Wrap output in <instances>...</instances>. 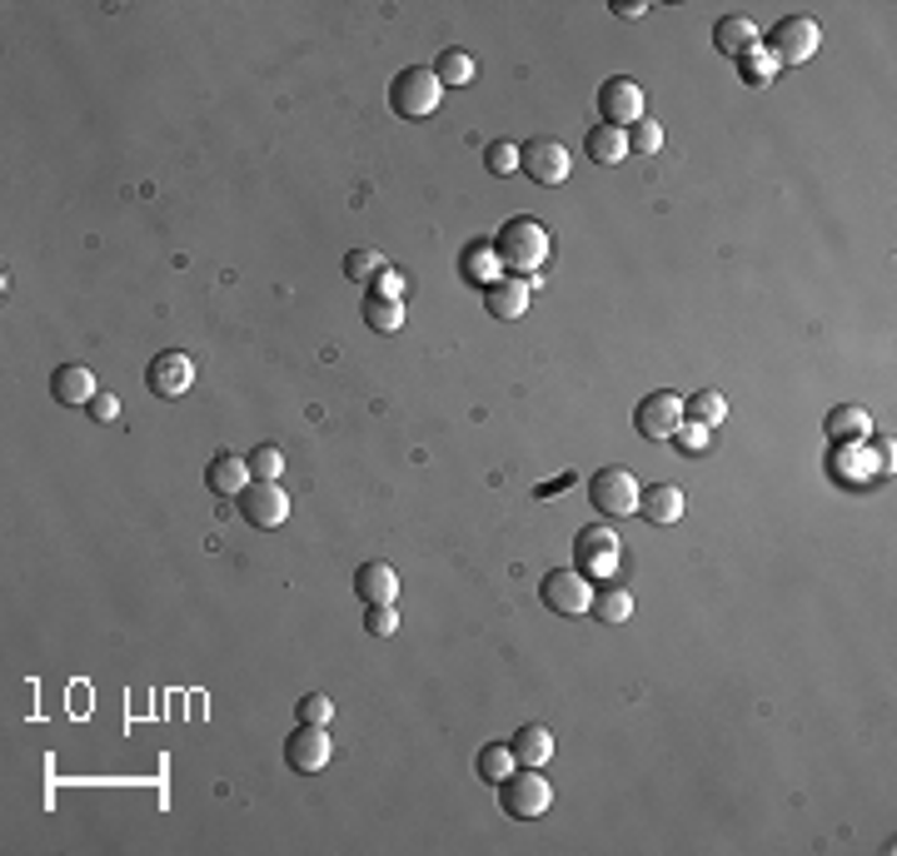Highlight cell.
Wrapping results in <instances>:
<instances>
[{"instance_id": "obj_29", "label": "cell", "mask_w": 897, "mask_h": 856, "mask_svg": "<svg viewBox=\"0 0 897 856\" xmlns=\"http://www.w3.org/2000/svg\"><path fill=\"white\" fill-rule=\"evenodd\" d=\"M659 154L663 150V125H659V120H649V115H643V120H634V125H628V154Z\"/></svg>"}, {"instance_id": "obj_35", "label": "cell", "mask_w": 897, "mask_h": 856, "mask_svg": "<svg viewBox=\"0 0 897 856\" xmlns=\"http://www.w3.org/2000/svg\"><path fill=\"white\" fill-rule=\"evenodd\" d=\"M365 628L374 637H390L394 628H400V612H394V603H365Z\"/></svg>"}, {"instance_id": "obj_22", "label": "cell", "mask_w": 897, "mask_h": 856, "mask_svg": "<svg viewBox=\"0 0 897 856\" xmlns=\"http://www.w3.org/2000/svg\"><path fill=\"white\" fill-rule=\"evenodd\" d=\"M583 150H589L593 164H618V160H628V135L618 125H593L583 135Z\"/></svg>"}, {"instance_id": "obj_2", "label": "cell", "mask_w": 897, "mask_h": 856, "mask_svg": "<svg viewBox=\"0 0 897 856\" xmlns=\"http://www.w3.org/2000/svg\"><path fill=\"white\" fill-rule=\"evenodd\" d=\"M499 807L514 821H533L554 807V786L539 777V767H514V772L499 782Z\"/></svg>"}, {"instance_id": "obj_11", "label": "cell", "mask_w": 897, "mask_h": 856, "mask_svg": "<svg viewBox=\"0 0 897 856\" xmlns=\"http://www.w3.org/2000/svg\"><path fill=\"white\" fill-rule=\"evenodd\" d=\"M330 757H334L330 728H309V722H299V728L290 732V742H284V762L295 767V772H324Z\"/></svg>"}, {"instance_id": "obj_14", "label": "cell", "mask_w": 897, "mask_h": 856, "mask_svg": "<svg viewBox=\"0 0 897 856\" xmlns=\"http://www.w3.org/2000/svg\"><path fill=\"white\" fill-rule=\"evenodd\" d=\"M205 483H210V493H220V498H239V493L255 483V473H249V458H239V454H214L210 469H205Z\"/></svg>"}, {"instance_id": "obj_34", "label": "cell", "mask_w": 897, "mask_h": 856, "mask_svg": "<svg viewBox=\"0 0 897 856\" xmlns=\"http://www.w3.org/2000/svg\"><path fill=\"white\" fill-rule=\"evenodd\" d=\"M299 722H309V728H330V717H334V703L324 693H305L299 697Z\"/></svg>"}, {"instance_id": "obj_8", "label": "cell", "mask_w": 897, "mask_h": 856, "mask_svg": "<svg viewBox=\"0 0 897 856\" xmlns=\"http://www.w3.org/2000/svg\"><path fill=\"white\" fill-rule=\"evenodd\" d=\"M618 533L609 529V523H589V529H579V538H574V558H579V573L583 578H609L618 568Z\"/></svg>"}, {"instance_id": "obj_13", "label": "cell", "mask_w": 897, "mask_h": 856, "mask_svg": "<svg viewBox=\"0 0 897 856\" xmlns=\"http://www.w3.org/2000/svg\"><path fill=\"white\" fill-rule=\"evenodd\" d=\"M599 110H603V125H634V120H643V90H638V80H628V75H614V80H603L599 85Z\"/></svg>"}, {"instance_id": "obj_25", "label": "cell", "mask_w": 897, "mask_h": 856, "mask_svg": "<svg viewBox=\"0 0 897 856\" xmlns=\"http://www.w3.org/2000/svg\"><path fill=\"white\" fill-rule=\"evenodd\" d=\"M684 413H688L693 423H703V429H713V423L728 419V399H723L718 388H698L693 399L684 404Z\"/></svg>"}, {"instance_id": "obj_9", "label": "cell", "mask_w": 897, "mask_h": 856, "mask_svg": "<svg viewBox=\"0 0 897 856\" xmlns=\"http://www.w3.org/2000/svg\"><path fill=\"white\" fill-rule=\"evenodd\" d=\"M634 429L643 438H673L678 429H684V399H678L673 388L649 394V399L638 404V413H634Z\"/></svg>"}, {"instance_id": "obj_24", "label": "cell", "mask_w": 897, "mask_h": 856, "mask_svg": "<svg viewBox=\"0 0 897 856\" xmlns=\"http://www.w3.org/2000/svg\"><path fill=\"white\" fill-rule=\"evenodd\" d=\"M868 429H873V419L862 409H852V404H838V409L827 413V438H833V444H843V438H868Z\"/></svg>"}, {"instance_id": "obj_4", "label": "cell", "mask_w": 897, "mask_h": 856, "mask_svg": "<svg viewBox=\"0 0 897 856\" xmlns=\"http://www.w3.org/2000/svg\"><path fill=\"white\" fill-rule=\"evenodd\" d=\"M638 479L624 469V463H609V469H599L589 479V504L599 508L603 518H628L638 513Z\"/></svg>"}, {"instance_id": "obj_36", "label": "cell", "mask_w": 897, "mask_h": 856, "mask_svg": "<svg viewBox=\"0 0 897 856\" xmlns=\"http://www.w3.org/2000/svg\"><path fill=\"white\" fill-rule=\"evenodd\" d=\"M673 444L684 448V454H703V448H709V429H703V423H688V429L673 434Z\"/></svg>"}, {"instance_id": "obj_23", "label": "cell", "mask_w": 897, "mask_h": 856, "mask_svg": "<svg viewBox=\"0 0 897 856\" xmlns=\"http://www.w3.org/2000/svg\"><path fill=\"white\" fill-rule=\"evenodd\" d=\"M589 612L603 622V628H618V622L634 618V593H628V587H593Z\"/></svg>"}, {"instance_id": "obj_26", "label": "cell", "mask_w": 897, "mask_h": 856, "mask_svg": "<svg viewBox=\"0 0 897 856\" xmlns=\"http://www.w3.org/2000/svg\"><path fill=\"white\" fill-rule=\"evenodd\" d=\"M474 767H479V777H484L489 786H499L519 762H514V747H508V742H489V747L479 752V762H474Z\"/></svg>"}, {"instance_id": "obj_32", "label": "cell", "mask_w": 897, "mask_h": 856, "mask_svg": "<svg viewBox=\"0 0 897 856\" xmlns=\"http://www.w3.org/2000/svg\"><path fill=\"white\" fill-rule=\"evenodd\" d=\"M773 75H778V60L767 55L763 46L748 50V55H744V80H748V85H767Z\"/></svg>"}, {"instance_id": "obj_5", "label": "cell", "mask_w": 897, "mask_h": 856, "mask_svg": "<svg viewBox=\"0 0 897 856\" xmlns=\"http://www.w3.org/2000/svg\"><path fill=\"white\" fill-rule=\"evenodd\" d=\"M519 170L533 179V185H543V189H554V185H564L568 179V170H574V154H568V145L564 140H529V145H519Z\"/></svg>"}, {"instance_id": "obj_21", "label": "cell", "mask_w": 897, "mask_h": 856, "mask_svg": "<svg viewBox=\"0 0 897 856\" xmlns=\"http://www.w3.org/2000/svg\"><path fill=\"white\" fill-rule=\"evenodd\" d=\"M464 280L479 284V289H489V284L504 280V264H499V249L489 245V239H479V245L464 249Z\"/></svg>"}, {"instance_id": "obj_33", "label": "cell", "mask_w": 897, "mask_h": 856, "mask_svg": "<svg viewBox=\"0 0 897 856\" xmlns=\"http://www.w3.org/2000/svg\"><path fill=\"white\" fill-rule=\"evenodd\" d=\"M484 164H489V175H514V170H519V145H514V140H494L484 150Z\"/></svg>"}, {"instance_id": "obj_37", "label": "cell", "mask_w": 897, "mask_h": 856, "mask_svg": "<svg viewBox=\"0 0 897 856\" xmlns=\"http://www.w3.org/2000/svg\"><path fill=\"white\" fill-rule=\"evenodd\" d=\"M90 419H95V423H115V419H120V399L110 394V388H100V394L90 399Z\"/></svg>"}, {"instance_id": "obj_16", "label": "cell", "mask_w": 897, "mask_h": 856, "mask_svg": "<svg viewBox=\"0 0 897 856\" xmlns=\"http://www.w3.org/2000/svg\"><path fill=\"white\" fill-rule=\"evenodd\" d=\"M684 508H688V498L678 483H649V493H638V513L649 518V523H678Z\"/></svg>"}, {"instance_id": "obj_38", "label": "cell", "mask_w": 897, "mask_h": 856, "mask_svg": "<svg viewBox=\"0 0 897 856\" xmlns=\"http://www.w3.org/2000/svg\"><path fill=\"white\" fill-rule=\"evenodd\" d=\"M400 289H404V280H400V274H384V270H379L374 294H384V299H400Z\"/></svg>"}, {"instance_id": "obj_18", "label": "cell", "mask_w": 897, "mask_h": 856, "mask_svg": "<svg viewBox=\"0 0 897 856\" xmlns=\"http://www.w3.org/2000/svg\"><path fill=\"white\" fill-rule=\"evenodd\" d=\"M508 747H514V762L519 767H543L554 757V732L539 728V722H524V728L508 737Z\"/></svg>"}, {"instance_id": "obj_15", "label": "cell", "mask_w": 897, "mask_h": 856, "mask_svg": "<svg viewBox=\"0 0 897 856\" xmlns=\"http://www.w3.org/2000/svg\"><path fill=\"white\" fill-rule=\"evenodd\" d=\"M50 388H56V399L71 404V409H90V399L100 394L90 364H60L56 374H50Z\"/></svg>"}, {"instance_id": "obj_12", "label": "cell", "mask_w": 897, "mask_h": 856, "mask_svg": "<svg viewBox=\"0 0 897 856\" xmlns=\"http://www.w3.org/2000/svg\"><path fill=\"white\" fill-rule=\"evenodd\" d=\"M239 513H245L255 529H280L284 518H290V493H284L280 483L255 479L245 493H239Z\"/></svg>"}, {"instance_id": "obj_28", "label": "cell", "mask_w": 897, "mask_h": 856, "mask_svg": "<svg viewBox=\"0 0 897 856\" xmlns=\"http://www.w3.org/2000/svg\"><path fill=\"white\" fill-rule=\"evenodd\" d=\"M474 55L469 50H444V55L434 60V75H439V85H469L474 80Z\"/></svg>"}, {"instance_id": "obj_39", "label": "cell", "mask_w": 897, "mask_h": 856, "mask_svg": "<svg viewBox=\"0 0 897 856\" xmlns=\"http://www.w3.org/2000/svg\"><path fill=\"white\" fill-rule=\"evenodd\" d=\"M614 15H618V21H643V15H649V5L628 0V5H614Z\"/></svg>"}, {"instance_id": "obj_31", "label": "cell", "mask_w": 897, "mask_h": 856, "mask_svg": "<svg viewBox=\"0 0 897 856\" xmlns=\"http://www.w3.org/2000/svg\"><path fill=\"white\" fill-rule=\"evenodd\" d=\"M379 270H384V259H379L374 249H355V255L344 259V274H349L355 284H374Z\"/></svg>"}, {"instance_id": "obj_1", "label": "cell", "mask_w": 897, "mask_h": 856, "mask_svg": "<svg viewBox=\"0 0 897 856\" xmlns=\"http://www.w3.org/2000/svg\"><path fill=\"white\" fill-rule=\"evenodd\" d=\"M494 249H499V264L514 280H533V270H543V259H549V229L539 220H529V214H519V220H508L499 229Z\"/></svg>"}, {"instance_id": "obj_19", "label": "cell", "mask_w": 897, "mask_h": 856, "mask_svg": "<svg viewBox=\"0 0 897 856\" xmlns=\"http://www.w3.org/2000/svg\"><path fill=\"white\" fill-rule=\"evenodd\" d=\"M355 593L365 603H394V598H400V573H394L390 563H359Z\"/></svg>"}, {"instance_id": "obj_30", "label": "cell", "mask_w": 897, "mask_h": 856, "mask_svg": "<svg viewBox=\"0 0 897 856\" xmlns=\"http://www.w3.org/2000/svg\"><path fill=\"white\" fill-rule=\"evenodd\" d=\"M249 473H255V479H265V483H280V473H284V454H280L274 444L249 448Z\"/></svg>"}, {"instance_id": "obj_7", "label": "cell", "mask_w": 897, "mask_h": 856, "mask_svg": "<svg viewBox=\"0 0 897 856\" xmlns=\"http://www.w3.org/2000/svg\"><path fill=\"white\" fill-rule=\"evenodd\" d=\"M543 603H549V612H558V618H579V612H589L593 603V578H583L579 568H554V573L543 578Z\"/></svg>"}, {"instance_id": "obj_27", "label": "cell", "mask_w": 897, "mask_h": 856, "mask_svg": "<svg viewBox=\"0 0 897 856\" xmlns=\"http://www.w3.org/2000/svg\"><path fill=\"white\" fill-rule=\"evenodd\" d=\"M365 324L379 328V334H394L404 324V305L400 299H384V294H369L365 299Z\"/></svg>"}, {"instance_id": "obj_20", "label": "cell", "mask_w": 897, "mask_h": 856, "mask_svg": "<svg viewBox=\"0 0 897 856\" xmlns=\"http://www.w3.org/2000/svg\"><path fill=\"white\" fill-rule=\"evenodd\" d=\"M713 46H718L723 55H748L753 46H763V36H758V25L748 21V15H728V21H718V30H713Z\"/></svg>"}, {"instance_id": "obj_10", "label": "cell", "mask_w": 897, "mask_h": 856, "mask_svg": "<svg viewBox=\"0 0 897 856\" xmlns=\"http://www.w3.org/2000/svg\"><path fill=\"white\" fill-rule=\"evenodd\" d=\"M145 384H150L155 399H180V394H189V384H195V364H189V353L160 349L150 359V369H145Z\"/></svg>"}, {"instance_id": "obj_17", "label": "cell", "mask_w": 897, "mask_h": 856, "mask_svg": "<svg viewBox=\"0 0 897 856\" xmlns=\"http://www.w3.org/2000/svg\"><path fill=\"white\" fill-rule=\"evenodd\" d=\"M484 305H489V314L494 319H524L529 314V280H499V284H489L484 289Z\"/></svg>"}, {"instance_id": "obj_3", "label": "cell", "mask_w": 897, "mask_h": 856, "mask_svg": "<svg viewBox=\"0 0 897 856\" xmlns=\"http://www.w3.org/2000/svg\"><path fill=\"white\" fill-rule=\"evenodd\" d=\"M439 95H444V85H439L434 65H409V71H400L390 80V110L404 120H425L439 110Z\"/></svg>"}, {"instance_id": "obj_6", "label": "cell", "mask_w": 897, "mask_h": 856, "mask_svg": "<svg viewBox=\"0 0 897 856\" xmlns=\"http://www.w3.org/2000/svg\"><path fill=\"white\" fill-rule=\"evenodd\" d=\"M818 40H823L818 21H808V15H788V21H778L773 30H767V55L778 60V65H803V60L818 50Z\"/></svg>"}]
</instances>
